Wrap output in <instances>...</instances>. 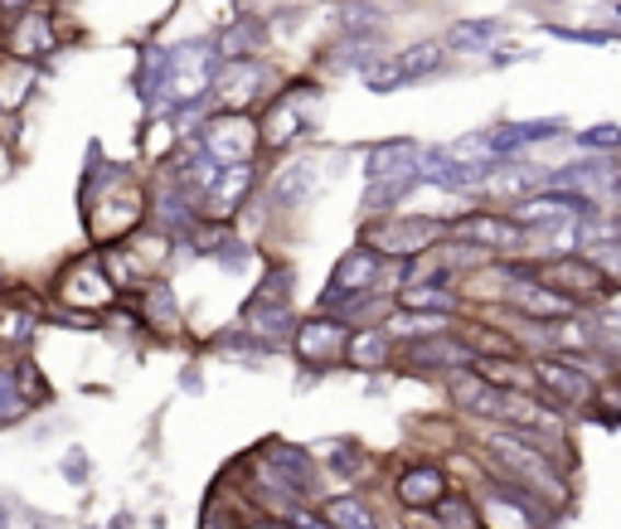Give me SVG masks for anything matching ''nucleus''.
<instances>
[{
	"instance_id": "30",
	"label": "nucleus",
	"mask_w": 621,
	"mask_h": 529,
	"mask_svg": "<svg viewBox=\"0 0 621 529\" xmlns=\"http://www.w3.org/2000/svg\"><path fill=\"white\" fill-rule=\"evenodd\" d=\"M393 335H409V341H423V335H442L447 331V317H437V311H409L399 307L389 321Z\"/></svg>"
},
{
	"instance_id": "17",
	"label": "nucleus",
	"mask_w": 621,
	"mask_h": 529,
	"mask_svg": "<svg viewBox=\"0 0 621 529\" xmlns=\"http://www.w3.org/2000/svg\"><path fill=\"white\" fill-rule=\"evenodd\" d=\"M267 88V64L263 59H229L219 73H214V103L223 112H243L253 97H263Z\"/></svg>"
},
{
	"instance_id": "12",
	"label": "nucleus",
	"mask_w": 621,
	"mask_h": 529,
	"mask_svg": "<svg viewBox=\"0 0 621 529\" xmlns=\"http://www.w3.org/2000/svg\"><path fill=\"white\" fill-rule=\"evenodd\" d=\"M505 307L519 311L525 321H563L578 311V301H573L568 291L549 287L544 277H519V283H510V291H505Z\"/></svg>"
},
{
	"instance_id": "14",
	"label": "nucleus",
	"mask_w": 621,
	"mask_h": 529,
	"mask_svg": "<svg viewBox=\"0 0 621 529\" xmlns=\"http://www.w3.org/2000/svg\"><path fill=\"white\" fill-rule=\"evenodd\" d=\"M447 393L461 413H476V418H505V389L491 384L476 365H461V369H447Z\"/></svg>"
},
{
	"instance_id": "16",
	"label": "nucleus",
	"mask_w": 621,
	"mask_h": 529,
	"mask_svg": "<svg viewBox=\"0 0 621 529\" xmlns=\"http://www.w3.org/2000/svg\"><path fill=\"white\" fill-rule=\"evenodd\" d=\"M495 165L501 161H461L451 146H433V151H423V180H433V185L442 189H485V180L495 175Z\"/></svg>"
},
{
	"instance_id": "1",
	"label": "nucleus",
	"mask_w": 621,
	"mask_h": 529,
	"mask_svg": "<svg viewBox=\"0 0 621 529\" xmlns=\"http://www.w3.org/2000/svg\"><path fill=\"white\" fill-rule=\"evenodd\" d=\"M485 447H491V457L505 467V476L515 481V486H525V491H534L539 501H568V486H563V471L553 467V461L544 457V447L539 442H529V437H519L515 427H505V433H491L485 437Z\"/></svg>"
},
{
	"instance_id": "34",
	"label": "nucleus",
	"mask_w": 621,
	"mask_h": 529,
	"mask_svg": "<svg viewBox=\"0 0 621 529\" xmlns=\"http://www.w3.org/2000/svg\"><path fill=\"white\" fill-rule=\"evenodd\" d=\"M253 49H263V25H253V20H239L233 30H223V39H219V54H223V59H253Z\"/></svg>"
},
{
	"instance_id": "25",
	"label": "nucleus",
	"mask_w": 621,
	"mask_h": 529,
	"mask_svg": "<svg viewBox=\"0 0 621 529\" xmlns=\"http://www.w3.org/2000/svg\"><path fill=\"white\" fill-rule=\"evenodd\" d=\"M485 137H491V151L501 156V161H510V156L525 151V146H539V141L563 137V122H559V117H544V122H510V127H495V131H485Z\"/></svg>"
},
{
	"instance_id": "22",
	"label": "nucleus",
	"mask_w": 621,
	"mask_h": 529,
	"mask_svg": "<svg viewBox=\"0 0 621 529\" xmlns=\"http://www.w3.org/2000/svg\"><path fill=\"white\" fill-rule=\"evenodd\" d=\"M549 185L559 189H578L587 199H612L621 189V165L617 161H578V165H559V171L549 175Z\"/></svg>"
},
{
	"instance_id": "26",
	"label": "nucleus",
	"mask_w": 621,
	"mask_h": 529,
	"mask_svg": "<svg viewBox=\"0 0 621 529\" xmlns=\"http://www.w3.org/2000/svg\"><path fill=\"white\" fill-rule=\"evenodd\" d=\"M389 355H393V331L389 325H359V331H349L345 365L379 369V365H389Z\"/></svg>"
},
{
	"instance_id": "20",
	"label": "nucleus",
	"mask_w": 621,
	"mask_h": 529,
	"mask_svg": "<svg viewBox=\"0 0 621 529\" xmlns=\"http://www.w3.org/2000/svg\"><path fill=\"white\" fill-rule=\"evenodd\" d=\"M59 297L69 301V307H83V311L107 307V301L117 297V287H112L103 257H83V263H73L69 273H64V283H59Z\"/></svg>"
},
{
	"instance_id": "38",
	"label": "nucleus",
	"mask_w": 621,
	"mask_h": 529,
	"mask_svg": "<svg viewBox=\"0 0 621 529\" xmlns=\"http://www.w3.org/2000/svg\"><path fill=\"white\" fill-rule=\"evenodd\" d=\"M578 146H593V151H621V127H587V131H578Z\"/></svg>"
},
{
	"instance_id": "28",
	"label": "nucleus",
	"mask_w": 621,
	"mask_h": 529,
	"mask_svg": "<svg viewBox=\"0 0 621 529\" xmlns=\"http://www.w3.org/2000/svg\"><path fill=\"white\" fill-rule=\"evenodd\" d=\"M103 267H107V277H112V287H117V291H137V287H146V267H141V257L131 253V248L112 243L107 253H103Z\"/></svg>"
},
{
	"instance_id": "43",
	"label": "nucleus",
	"mask_w": 621,
	"mask_h": 529,
	"mask_svg": "<svg viewBox=\"0 0 621 529\" xmlns=\"http://www.w3.org/2000/svg\"><path fill=\"white\" fill-rule=\"evenodd\" d=\"M612 10H617V20H621V0H617V5H612Z\"/></svg>"
},
{
	"instance_id": "32",
	"label": "nucleus",
	"mask_w": 621,
	"mask_h": 529,
	"mask_svg": "<svg viewBox=\"0 0 621 529\" xmlns=\"http://www.w3.org/2000/svg\"><path fill=\"white\" fill-rule=\"evenodd\" d=\"M383 20L389 15H383L375 0H349V5H341V30L345 35H379Z\"/></svg>"
},
{
	"instance_id": "19",
	"label": "nucleus",
	"mask_w": 621,
	"mask_h": 529,
	"mask_svg": "<svg viewBox=\"0 0 621 529\" xmlns=\"http://www.w3.org/2000/svg\"><path fill=\"white\" fill-rule=\"evenodd\" d=\"M534 379L549 389V399L573 403V409H593L597 403V384L583 375V359H534Z\"/></svg>"
},
{
	"instance_id": "35",
	"label": "nucleus",
	"mask_w": 621,
	"mask_h": 529,
	"mask_svg": "<svg viewBox=\"0 0 621 529\" xmlns=\"http://www.w3.org/2000/svg\"><path fill=\"white\" fill-rule=\"evenodd\" d=\"M25 389H20V369L15 365H0V423H15L25 418Z\"/></svg>"
},
{
	"instance_id": "4",
	"label": "nucleus",
	"mask_w": 621,
	"mask_h": 529,
	"mask_svg": "<svg viewBox=\"0 0 621 529\" xmlns=\"http://www.w3.org/2000/svg\"><path fill=\"white\" fill-rule=\"evenodd\" d=\"M379 277H383V257L375 253V248H369V243H365V248H349V253L341 257V267H335L331 291H325L321 307H325V311H345V317H355V311H365V307H369V297H375Z\"/></svg>"
},
{
	"instance_id": "15",
	"label": "nucleus",
	"mask_w": 621,
	"mask_h": 529,
	"mask_svg": "<svg viewBox=\"0 0 621 529\" xmlns=\"http://www.w3.org/2000/svg\"><path fill=\"white\" fill-rule=\"evenodd\" d=\"M539 277H544L549 287H559V291H568L573 301H593V297H607V277H602V267L593 263V257H583V253H563V257H549L544 267H539Z\"/></svg>"
},
{
	"instance_id": "2",
	"label": "nucleus",
	"mask_w": 621,
	"mask_h": 529,
	"mask_svg": "<svg viewBox=\"0 0 621 529\" xmlns=\"http://www.w3.org/2000/svg\"><path fill=\"white\" fill-rule=\"evenodd\" d=\"M447 233H451L447 219H423V214H389V219L369 223L365 243L375 248L379 257H399V263H409V257H423V253H433V248H442Z\"/></svg>"
},
{
	"instance_id": "18",
	"label": "nucleus",
	"mask_w": 621,
	"mask_h": 529,
	"mask_svg": "<svg viewBox=\"0 0 621 529\" xmlns=\"http://www.w3.org/2000/svg\"><path fill=\"white\" fill-rule=\"evenodd\" d=\"M291 345L307 365H341L345 345H349V325L341 317H311L291 331Z\"/></svg>"
},
{
	"instance_id": "24",
	"label": "nucleus",
	"mask_w": 621,
	"mask_h": 529,
	"mask_svg": "<svg viewBox=\"0 0 621 529\" xmlns=\"http://www.w3.org/2000/svg\"><path fill=\"white\" fill-rule=\"evenodd\" d=\"M393 495L409 510H437V501H447V471L433 467V461H417L393 481Z\"/></svg>"
},
{
	"instance_id": "21",
	"label": "nucleus",
	"mask_w": 621,
	"mask_h": 529,
	"mask_svg": "<svg viewBox=\"0 0 621 529\" xmlns=\"http://www.w3.org/2000/svg\"><path fill=\"white\" fill-rule=\"evenodd\" d=\"M403 359H409L413 369H461V365H476V350H471L467 335H423V341H409L403 345Z\"/></svg>"
},
{
	"instance_id": "23",
	"label": "nucleus",
	"mask_w": 621,
	"mask_h": 529,
	"mask_svg": "<svg viewBox=\"0 0 621 529\" xmlns=\"http://www.w3.org/2000/svg\"><path fill=\"white\" fill-rule=\"evenodd\" d=\"M321 189V161H291L281 165L267 185V205L273 209H301Z\"/></svg>"
},
{
	"instance_id": "39",
	"label": "nucleus",
	"mask_w": 621,
	"mask_h": 529,
	"mask_svg": "<svg viewBox=\"0 0 621 529\" xmlns=\"http://www.w3.org/2000/svg\"><path fill=\"white\" fill-rule=\"evenodd\" d=\"M325 457H331V471H335V476H345V471H349V467H355V461H359L355 442H335V447H331V452H325Z\"/></svg>"
},
{
	"instance_id": "42",
	"label": "nucleus",
	"mask_w": 621,
	"mask_h": 529,
	"mask_svg": "<svg viewBox=\"0 0 621 529\" xmlns=\"http://www.w3.org/2000/svg\"><path fill=\"white\" fill-rule=\"evenodd\" d=\"M253 529H277V525H253Z\"/></svg>"
},
{
	"instance_id": "5",
	"label": "nucleus",
	"mask_w": 621,
	"mask_h": 529,
	"mask_svg": "<svg viewBox=\"0 0 621 529\" xmlns=\"http://www.w3.org/2000/svg\"><path fill=\"white\" fill-rule=\"evenodd\" d=\"M442 59H447V44H433V39L409 44V49L379 54V59L365 69V83H369V93H399V88L423 83L427 73H437Z\"/></svg>"
},
{
	"instance_id": "37",
	"label": "nucleus",
	"mask_w": 621,
	"mask_h": 529,
	"mask_svg": "<svg viewBox=\"0 0 621 529\" xmlns=\"http://www.w3.org/2000/svg\"><path fill=\"white\" fill-rule=\"evenodd\" d=\"M587 257H593V263L602 267V277H607V283L621 287V239H607V243L587 248Z\"/></svg>"
},
{
	"instance_id": "6",
	"label": "nucleus",
	"mask_w": 621,
	"mask_h": 529,
	"mask_svg": "<svg viewBox=\"0 0 621 529\" xmlns=\"http://www.w3.org/2000/svg\"><path fill=\"white\" fill-rule=\"evenodd\" d=\"M243 325L263 345H281L291 335V273L287 267H277L267 277V287L253 291V301L243 307Z\"/></svg>"
},
{
	"instance_id": "3",
	"label": "nucleus",
	"mask_w": 621,
	"mask_h": 529,
	"mask_svg": "<svg viewBox=\"0 0 621 529\" xmlns=\"http://www.w3.org/2000/svg\"><path fill=\"white\" fill-rule=\"evenodd\" d=\"M141 214H146V195L131 185V175L107 171L103 185H97V205L88 209V229H93V239H122V233H131L141 223Z\"/></svg>"
},
{
	"instance_id": "7",
	"label": "nucleus",
	"mask_w": 621,
	"mask_h": 529,
	"mask_svg": "<svg viewBox=\"0 0 621 529\" xmlns=\"http://www.w3.org/2000/svg\"><path fill=\"white\" fill-rule=\"evenodd\" d=\"M451 243H467L476 248V253H501L510 257L519 248L529 243V229L525 223H515V214H491V209H476L467 214V219H451Z\"/></svg>"
},
{
	"instance_id": "13",
	"label": "nucleus",
	"mask_w": 621,
	"mask_h": 529,
	"mask_svg": "<svg viewBox=\"0 0 621 529\" xmlns=\"http://www.w3.org/2000/svg\"><path fill=\"white\" fill-rule=\"evenodd\" d=\"M59 49V35H54V15L49 5H30L15 15V25H10L5 35V54L20 64H35V59H49V54Z\"/></svg>"
},
{
	"instance_id": "40",
	"label": "nucleus",
	"mask_w": 621,
	"mask_h": 529,
	"mask_svg": "<svg viewBox=\"0 0 621 529\" xmlns=\"http://www.w3.org/2000/svg\"><path fill=\"white\" fill-rule=\"evenodd\" d=\"M0 529H39V525H35V515H30V510H20V505H10V510L0 515Z\"/></svg>"
},
{
	"instance_id": "9",
	"label": "nucleus",
	"mask_w": 621,
	"mask_h": 529,
	"mask_svg": "<svg viewBox=\"0 0 621 529\" xmlns=\"http://www.w3.org/2000/svg\"><path fill=\"white\" fill-rule=\"evenodd\" d=\"M476 515L481 529H539V495L515 481H501V486H485Z\"/></svg>"
},
{
	"instance_id": "27",
	"label": "nucleus",
	"mask_w": 621,
	"mask_h": 529,
	"mask_svg": "<svg viewBox=\"0 0 621 529\" xmlns=\"http://www.w3.org/2000/svg\"><path fill=\"white\" fill-rule=\"evenodd\" d=\"M505 35V20H457V25L447 30V49L457 54H485L495 49Z\"/></svg>"
},
{
	"instance_id": "33",
	"label": "nucleus",
	"mask_w": 621,
	"mask_h": 529,
	"mask_svg": "<svg viewBox=\"0 0 621 529\" xmlns=\"http://www.w3.org/2000/svg\"><path fill=\"white\" fill-rule=\"evenodd\" d=\"M375 49H379V35H349L345 44H335L331 64H335V69H359V73H365L369 64L379 59Z\"/></svg>"
},
{
	"instance_id": "41",
	"label": "nucleus",
	"mask_w": 621,
	"mask_h": 529,
	"mask_svg": "<svg viewBox=\"0 0 621 529\" xmlns=\"http://www.w3.org/2000/svg\"><path fill=\"white\" fill-rule=\"evenodd\" d=\"M287 520H291V529H335L325 515H307V510H291Z\"/></svg>"
},
{
	"instance_id": "8",
	"label": "nucleus",
	"mask_w": 621,
	"mask_h": 529,
	"mask_svg": "<svg viewBox=\"0 0 621 529\" xmlns=\"http://www.w3.org/2000/svg\"><path fill=\"white\" fill-rule=\"evenodd\" d=\"M311 103H315L311 83H291L287 93H277L273 103H267V117L257 122V137H263L267 151H287L291 141L307 137V127H311Z\"/></svg>"
},
{
	"instance_id": "11",
	"label": "nucleus",
	"mask_w": 621,
	"mask_h": 529,
	"mask_svg": "<svg viewBox=\"0 0 621 529\" xmlns=\"http://www.w3.org/2000/svg\"><path fill=\"white\" fill-rule=\"evenodd\" d=\"M253 185H257L253 161H233V165H223L219 180L209 185V195L199 199V219H205V223H229L233 214H239V209L248 205Z\"/></svg>"
},
{
	"instance_id": "36",
	"label": "nucleus",
	"mask_w": 621,
	"mask_h": 529,
	"mask_svg": "<svg viewBox=\"0 0 621 529\" xmlns=\"http://www.w3.org/2000/svg\"><path fill=\"white\" fill-rule=\"evenodd\" d=\"M146 317L161 321L165 331H175V325H180L175 297H171V287H165V283H151V287H146Z\"/></svg>"
},
{
	"instance_id": "29",
	"label": "nucleus",
	"mask_w": 621,
	"mask_h": 529,
	"mask_svg": "<svg viewBox=\"0 0 621 529\" xmlns=\"http://www.w3.org/2000/svg\"><path fill=\"white\" fill-rule=\"evenodd\" d=\"M321 515H325V520H331L335 529H379L375 510H369L365 501H355V495H335V501H325Z\"/></svg>"
},
{
	"instance_id": "10",
	"label": "nucleus",
	"mask_w": 621,
	"mask_h": 529,
	"mask_svg": "<svg viewBox=\"0 0 621 529\" xmlns=\"http://www.w3.org/2000/svg\"><path fill=\"white\" fill-rule=\"evenodd\" d=\"M199 146H205L219 165H233V161H253V151L263 146V137H257V122L248 117V112H219L214 122H205Z\"/></svg>"
},
{
	"instance_id": "31",
	"label": "nucleus",
	"mask_w": 621,
	"mask_h": 529,
	"mask_svg": "<svg viewBox=\"0 0 621 529\" xmlns=\"http://www.w3.org/2000/svg\"><path fill=\"white\" fill-rule=\"evenodd\" d=\"M30 88H35V73L20 69V59L0 64V112H15L30 97Z\"/></svg>"
}]
</instances>
